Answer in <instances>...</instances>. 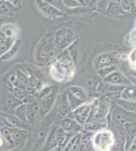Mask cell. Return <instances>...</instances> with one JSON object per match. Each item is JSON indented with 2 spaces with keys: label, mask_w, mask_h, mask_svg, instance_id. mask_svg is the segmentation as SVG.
<instances>
[{
  "label": "cell",
  "mask_w": 136,
  "mask_h": 151,
  "mask_svg": "<svg viewBox=\"0 0 136 151\" xmlns=\"http://www.w3.org/2000/svg\"><path fill=\"white\" fill-rule=\"evenodd\" d=\"M61 50L56 47L54 42V34H48L44 36L35 50V58L38 63L47 64L56 59Z\"/></svg>",
  "instance_id": "6da1fadb"
},
{
  "label": "cell",
  "mask_w": 136,
  "mask_h": 151,
  "mask_svg": "<svg viewBox=\"0 0 136 151\" xmlns=\"http://www.w3.org/2000/svg\"><path fill=\"white\" fill-rule=\"evenodd\" d=\"M92 144L96 150H110L115 144V137L110 130H98L93 136Z\"/></svg>",
  "instance_id": "7a4b0ae2"
},
{
  "label": "cell",
  "mask_w": 136,
  "mask_h": 151,
  "mask_svg": "<svg viewBox=\"0 0 136 151\" xmlns=\"http://www.w3.org/2000/svg\"><path fill=\"white\" fill-rule=\"evenodd\" d=\"M49 73L53 80H55L56 81L61 82L66 80H68L70 77H72L74 73L73 63H64L56 60L50 68Z\"/></svg>",
  "instance_id": "3957f363"
},
{
  "label": "cell",
  "mask_w": 136,
  "mask_h": 151,
  "mask_svg": "<svg viewBox=\"0 0 136 151\" xmlns=\"http://www.w3.org/2000/svg\"><path fill=\"white\" fill-rule=\"evenodd\" d=\"M22 104V101L18 99L7 90L5 92L0 93V111L13 114L16 108Z\"/></svg>",
  "instance_id": "277c9868"
},
{
  "label": "cell",
  "mask_w": 136,
  "mask_h": 151,
  "mask_svg": "<svg viewBox=\"0 0 136 151\" xmlns=\"http://www.w3.org/2000/svg\"><path fill=\"white\" fill-rule=\"evenodd\" d=\"M35 3L38 9L44 16L50 17V18H56V17L62 16V13L59 9L50 4L45 0H35Z\"/></svg>",
  "instance_id": "5b68a950"
},
{
  "label": "cell",
  "mask_w": 136,
  "mask_h": 151,
  "mask_svg": "<svg viewBox=\"0 0 136 151\" xmlns=\"http://www.w3.org/2000/svg\"><path fill=\"white\" fill-rule=\"evenodd\" d=\"M104 82L106 84H112V85H116V86H129L131 85L129 80L122 75L121 73L117 71H113L110 74H108L106 77L104 78Z\"/></svg>",
  "instance_id": "8992f818"
},
{
  "label": "cell",
  "mask_w": 136,
  "mask_h": 151,
  "mask_svg": "<svg viewBox=\"0 0 136 151\" xmlns=\"http://www.w3.org/2000/svg\"><path fill=\"white\" fill-rule=\"evenodd\" d=\"M90 106L89 104H83L77 109H73V115H74V119L80 124L81 126L87 123L88 114H89V110H90Z\"/></svg>",
  "instance_id": "52a82bcc"
},
{
  "label": "cell",
  "mask_w": 136,
  "mask_h": 151,
  "mask_svg": "<svg viewBox=\"0 0 136 151\" xmlns=\"http://www.w3.org/2000/svg\"><path fill=\"white\" fill-rule=\"evenodd\" d=\"M61 127L63 128L67 133L71 135H75L81 129V125L78 124L75 119L66 118L61 121Z\"/></svg>",
  "instance_id": "ba28073f"
},
{
  "label": "cell",
  "mask_w": 136,
  "mask_h": 151,
  "mask_svg": "<svg viewBox=\"0 0 136 151\" xmlns=\"http://www.w3.org/2000/svg\"><path fill=\"white\" fill-rule=\"evenodd\" d=\"M54 42L56 46L59 50H62L68 47V44L66 39V28L57 30L54 34Z\"/></svg>",
  "instance_id": "9c48e42d"
},
{
  "label": "cell",
  "mask_w": 136,
  "mask_h": 151,
  "mask_svg": "<svg viewBox=\"0 0 136 151\" xmlns=\"http://www.w3.org/2000/svg\"><path fill=\"white\" fill-rule=\"evenodd\" d=\"M26 135L27 132L26 131V129L18 127L11 128V137L13 140V143L16 145L24 143L26 138Z\"/></svg>",
  "instance_id": "30bf717a"
},
{
  "label": "cell",
  "mask_w": 136,
  "mask_h": 151,
  "mask_svg": "<svg viewBox=\"0 0 136 151\" xmlns=\"http://www.w3.org/2000/svg\"><path fill=\"white\" fill-rule=\"evenodd\" d=\"M72 108L70 106V104L68 102V98H67V94L66 91H65L62 93V95L60 98V103H59V111L60 114L63 116L66 117L70 112L72 111Z\"/></svg>",
  "instance_id": "8fae6325"
},
{
  "label": "cell",
  "mask_w": 136,
  "mask_h": 151,
  "mask_svg": "<svg viewBox=\"0 0 136 151\" xmlns=\"http://www.w3.org/2000/svg\"><path fill=\"white\" fill-rule=\"evenodd\" d=\"M126 137H125V150H130V147L136 137V125L130 123L126 126Z\"/></svg>",
  "instance_id": "7c38bea8"
},
{
  "label": "cell",
  "mask_w": 136,
  "mask_h": 151,
  "mask_svg": "<svg viewBox=\"0 0 136 151\" xmlns=\"http://www.w3.org/2000/svg\"><path fill=\"white\" fill-rule=\"evenodd\" d=\"M57 145H58V141H57V137H56V130L53 128L48 133L46 140L44 142V145L42 149L43 150H53Z\"/></svg>",
  "instance_id": "4fadbf2b"
},
{
  "label": "cell",
  "mask_w": 136,
  "mask_h": 151,
  "mask_svg": "<svg viewBox=\"0 0 136 151\" xmlns=\"http://www.w3.org/2000/svg\"><path fill=\"white\" fill-rule=\"evenodd\" d=\"M16 39L7 38L5 34L0 31V57L3 56L6 51H8L9 48L13 45Z\"/></svg>",
  "instance_id": "5bb4252c"
},
{
  "label": "cell",
  "mask_w": 136,
  "mask_h": 151,
  "mask_svg": "<svg viewBox=\"0 0 136 151\" xmlns=\"http://www.w3.org/2000/svg\"><path fill=\"white\" fill-rule=\"evenodd\" d=\"M21 40L16 39L15 43L13 44V45L11 47L9 48L8 51H6L3 56L0 57V60L1 61H8V60L12 59L17 54V52L19 51V50L21 48Z\"/></svg>",
  "instance_id": "9a60e30c"
},
{
  "label": "cell",
  "mask_w": 136,
  "mask_h": 151,
  "mask_svg": "<svg viewBox=\"0 0 136 151\" xmlns=\"http://www.w3.org/2000/svg\"><path fill=\"white\" fill-rule=\"evenodd\" d=\"M55 88H56V86L54 87L53 91H51V93L48 96H46L44 99L39 101L41 106L43 107V109H44V111L46 112V113L49 111V109L53 107L54 103H55L56 95H57V89H56V91H55Z\"/></svg>",
  "instance_id": "2e32d148"
},
{
  "label": "cell",
  "mask_w": 136,
  "mask_h": 151,
  "mask_svg": "<svg viewBox=\"0 0 136 151\" xmlns=\"http://www.w3.org/2000/svg\"><path fill=\"white\" fill-rule=\"evenodd\" d=\"M113 63H114V59L111 55L104 54V55L98 56L96 60H95V67L96 68V69H99L105 66L113 65Z\"/></svg>",
  "instance_id": "e0dca14e"
},
{
  "label": "cell",
  "mask_w": 136,
  "mask_h": 151,
  "mask_svg": "<svg viewBox=\"0 0 136 151\" xmlns=\"http://www.w3.org/2000/svg\"><path fill=\"white\" fill-rule=\"evenodd\" d=\"M121 96L123 100L136 101V86L131 85L126 86L121 91Z\"/></svg>",
  "instance_id": "ac0fdd59"
},
{
  "label": "cell",
  "mask_w": 136,
  "mask_h": 151,
  "mask_svg": "<svg viewBox=\"0 0 136 151\" xmlns=\"http://www.w3.org/2000/svg\"><path fill=\"white\" fill-rule=\"evenodd\" d=\"M0 31L3 32L7 38L10 39H16V35H17V31H16V27L11 23H8L0 27Z\"/></svg>",
  "instance_id": "d6986e66"
},
{
  "label": "cell",
  "mask_w": 136,
  "mask_h": 151,
  "mask_svg": "<svg viewBox=\"0 0 136 151\" xmlns=\"http://www.w3.org/2000/svg\"><path fill=\"white\" fill-rule=\"evenodd\" d=\"M68 91L83 103H85L87 101V95L82 88L78 86H71L68 89Z\"/></svg>",
  "instance_id": "ffe728a7"
},
{
  "label": "cell",
  "mask_w": 136,
  "mask_h": 151,
  "mask_svg": "<svg viewBox=\"0 0 136 151\" xmlns=\"http://www.w3.org/2000/svg\"><path fill=\"white\" fill-rule=\"evenodd\" d=\"M26 109H27V105L22 103L14 110L13 114L16 116H17L19 119L24 121L25 123H27V121H26Z\"/></svg>",
  "instance_id": "44dd1931"
},
{
  "label": "cell",
  "mask_w": 136,
  "mask_h": 151,
  "mask_svg": "<svg viewBox=\"0 0 136 151\" xmlns=\"http://www.w3.org/2000/svg\"><path fill=\"white\" fill-rule=\"evenodd\" d=\"M54 87H55L54 86H45L44 87L42 88L40 91H37L36 94H35V96H36L37 100L39 102L41 100L44 99L46 96H48L51 93V91H53Z\"/></svg>",
  "instance_id": "7402d4cb"
},
{
  "label": "cell",
  "mask_w": 136,
  "mask_h": 151,
  "mask_svg": "<svg viewBox=\"0 0 136 151\" xmlns=\"http://www.w3.org/2000/svg\"><path fill=\"white\" fill-rule=\"evenodd\" d=\"M108 112H109L108 105L106 104H105V103H100V104H99V106H98V109H97L95 116V119L104 118L105 116L108 114Z\"/></svg>",
  "instance_id": "603a6c76"
},
{
  "label": "cell",
  "mask_w": 136,
  "mask_h": 151,
  "mask_svg": "<svg viewBox=\"0 0 136 151\" xmlns=\"http://www.w3.org/2000/svg\"><path fill=\"white\" fill-rule=\"evenodd\" d=\"M118 105L123 109L129 112H136V101H128V100H121L118 101Z\"/></svg>",
  "instance_id": "cb8c5ba5"
},
{
  "label": "cell",
  "mask_w": 136,
  "mask_h": 151,
  "mask_svg": "<svg viewBox=\"0 0 136 151\" xmlns=\"http://www.w3.org/2000/svg\"><path fill=\"white\" fill-rule=\"evenodd\" d=\"M38 119V116L37 115V114L35 111L32 109L31 105H27V109H26V121L28 124L33 125L37 122V120Z\"/></svg>",
  "instance_id": "d4e9b609"
},
{
  "label": "cell",
  "mask_w": 136,
  "mask_h": 151,
  "mask_svg": "<svg viewBox=\"0 0 136 151\" xmlns=\"http://www.w3.org/2000/svg\"><path fill=\"white\" fill-rule=\"evenodd\" d=\"M70 56L72 57L73 63L78 62V40L75 42V40L72 42V44L68 46L67 49Z\"/></svg>",
  "instance_id": "484cf974"
},
{
  "label": "cell",
  "mask_w": 136,
  "mask_h": 151,
  "mask_svg": "<svg viewBox=\"0 0 136 151\" xmlns=\"http://www.w3.org/2000/svg\"><path fill=\"white\" fill-rule=\"evenodd\" d=\"M12 94L15 96L16 97H17L20 100H22L27 95L26 92V86H16L14 87L13 91H11Z\"/></svg>",
  "instance_id": "4316f807"
},
{
  "label": "cell",
  "mask_w": 136,
  "mask_h": 151,
  "mask_svg": "<svg viewBox=\"0 0 136 151\" xmlns=\"http://www.w3.org/2000/svg\"><path fill=\"white\" fill-rule=\"evenodd\" d=\"M116 69V67L114 65H110V66H105V67H103V68H100L97 70V73L102 77L104 79L105 77H106L108 74H110L111 73H112L113 71H115Z\"/></svg>",
  "instance_id": "83f0119b"
},
{
  "label": "cell",
  "mask_w": 136,
  "mask_h": 151,
  "mask_svg": "<svg viewBox=\"0 0 136 151\" xmlns=\"http://www.w3.org/2000/svg\"><path fill=\"white\" fill-rule=\"evenodd\" d=\"M66 94H67V98H68V102H69V104H70V106H71V108H72V109H77L78 107H79L80 105H82L83 104H84V103H83L82 101L80 100H78V98H76L74 96H72L68 91H66Z\"/></svg>",
  "instance_id": "f1b7e54d"
},
{
  "label": "cell",
  "mask_w": 136,
  "mask_h": 151,
  "mask_svg": "<svg viewBox=\"0 0 136 151\" xmlns=\"http://www.w3.org/2000/svg\"><path fill=\"white\" fill-rule=\"evenodd\" d=\"M16 76H17V80L21 82V84L24 86H28V76L21 69H16Z\"/></svg>",
  "instance_id": "f546056e"
},
{
  "label": "cell",
  "mask_w": 136,
  "mask_h": 151,
  "mask_svg": "<svg viewBox=\"0 0 136 151\" xmlns=\"http://www.w3.org/2000/svg\"><path fill=\"white\" fill-rule=\"evenodd\" d=\"M66 39L67 41L68 46L75 40V33L70 28H66Z\"/></svg>",
  "instance_id": "4dcf8cb0"
},
{
  "label": "cell",
  "mask_w": 136,
  "mask_h": 151,
  "mask_svg": "<svg viewBox=\"0 0 136 151\" xmlns=\"http://www.w3.org/2000/svg\"><path fill=\"white\" fill-rule=\"evenodd\" d=\"M22 103L26 105H31V104H34L35 102H37V98L35 95H32V94H27V95L25 96L24 98L21 100Z\"/></svg>",
  "instance_id": "1f68e13d"
},
{
  "label": "cell",
  "mask_w": 136,
  "mask_h": 151,
  "mask_svg": "<svg viewBox=\"0 0 136 151\" xmlns=\"http://www.w3.org/2000/svg\"><path fill=\"white\" fill-rule=\"evenodd\" d=\"M9 9L8 4L5 1L0 0V16H4L7 15L9 12Z\"/></svg>",
  "instance_id": "d6a6232c"
},
{
  "label": "cell",
  "mask_w": 136,
  "mask_h": 151,
  "mask_svg": "<svg viewBox=\"0 0 136 151\" xmlns=\"http://www.w3.org/2000/svg\"><path fill=\"white\" fill-rule=\"evenodd\" d=\"M3 1H5V2H10V3L14 4L16 6H18V4L21 3V0H3Z\"/></svg>",
  "instance_id": "836d02e7"
},
{
  "label": "cell",
  "mask_w": 136,
  "mask_h": 151,
  "mask_svg": "<svg viewBox=\"0 0 136 151\" xmlns=\"http://www.w3.org/2000/svg\"><path fill=\"white\" fill-rule=\"evenodd\" d=\"M5 142H6V141H5V139L4 138V137L1 135V133H0V147H2V146L4 144Z\"/></svg>",
  "instance_id": "e575fe53"
},
{
  "label": "cell",
  "mask_w": 136,
  "mask_h": 151,
  "mask_svg": "<svg viewBox=\"0 0 136 151\" xmlns=\"http://www.w3.org/2000/svg\"><path fill=\"white\" fill-rule=\"evenodd\" d=\"M130 150H136V137L135 138V140H134V142H133V143H132V145H131V147H130Z\"/></svg>",
  "instance_id": "d590c367"
}]
</instances>
